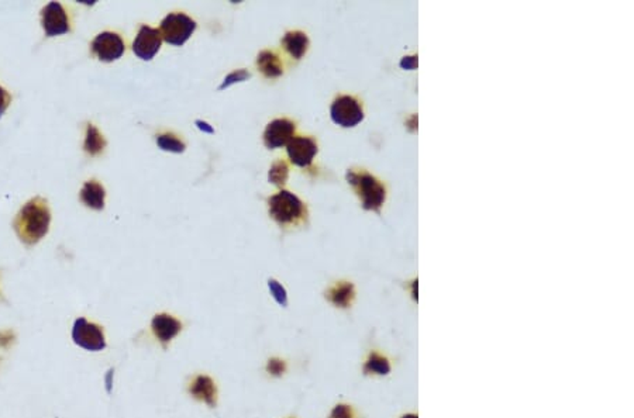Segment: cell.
<instances>
[{"mask_svg":"<svg viewBox=\"0 0 634 418\" xmlns=\"http://www.w3.org/2000/svg\"><path fill=\"white\" fill-rule=\"evenodd\" d=\"M196 30V21L184 13H169L161 21V37L168 44L184 46Z\"/></svg>","mask_w":634,"mask_h":418,"instance_id":"277c9868","label":"cell"},{"mask_svg":"<svg viewBox=\"0 0 634 418\" xmlns=\"http://www.w3.org/2000/svg\"><path fill=\"white\" fill-rule=\"evenodd\" d=\"M196 125H197V127H199V130H202V131H204V133H209V134H213V133H215V130L211 129L210 125H209L206 121L197 120V121H196Z\"/></svg>","mask_w":634,"mask_h":418,"instance_id":"83f0119b","label":"cell"},{"mask_svg":"<svg viewBox=\"0 0 634 418\" xmlns=\"http://www.w3.org/2000/svg\"><path fill=\"white\" fill-rule=\"evenodd\" d=\"M72 340L76 345L87 351H102L106 348L103 331L96 324L78 318L72 328Z\"/></svg>","mask_w":634,"mask_h":418,"instance_id":"8992f818","label":"cell"},{"mask_svg":"<svg viewBox=\"0 0 634 418\" xmlns=\"http://www.w3.org/2000/svg\"><path fill=\"white\" fill-rule=\"evenodd\" d=\"M268 286H270V290H271V293L274 296V299L281 305V306H286L288 305V296H286V290L282 287V284H279L276 280L274 279H270L268 282Z\"/></svg>","mask_w":634,"mask_h":418,"instance_id":"603a6c76","label":"cell"},{"mask_svg":"<svg viewBox=\"0 0 634 418\" xmlns=\"http://www.w3.org/2000/svg\"><path fill=\"white\" fill-rule=\"evenodd\" d=\"M328 418H358V415L351 406L338 404L333 408Z\"/></svg>","mask_w":634,"mask_h":418,"instance_id":"cb8c5ba5","label":"cell"},{"mask_svg":"<svg viewBox=\"0 0 634 418\" xmlns=\"http://www.w3.org/2000/svg\"><path fill=\"white\" fill-rule=\"evenodd\" d=\"M112 376H113V370H109L107 378H106V383H107V390L109 392L112 390Z\"/></svg>","mask_w":634,"mask_h":418,"instance_id":"f1b7e54d","label":"cell"},{"mask_svg":"<svg viewBox=\"0 0 634 418\" xmlns=\"http://www.w3.org/2000/svg\"><path fill=\"white\" fill-rule=\"evenodd\" d=\"M189 393L200 401H204L207 406L215 407L218 399V389L215 382L209 376H196L189 386Z\"/></svg>","mask_w":634,"mask_h":418,"instance_id":"4fadbf2b","label":"cell"},{"mask_svg":"<svg viewBox=\"0 0 634 418\" xmlns=\"http://www.w3.org/2000/svg\"><path fill=\"white\" fill-rule=\"evenodd\" d=\"M270 216L279 226L298 224L306 219L308 210L305 203L290 192L281 190L268 199Z\"/></svg>","mask_w":634,"mask_h":418,"instance_id":"7a4b0ae2","label":"cell"},{"mask_svg":"<svg viewBox=\"0 0 634 418\" xmlns=\"http://www.w3.org/2000/svg\"><path fill=\"white\" fill-rule=\"evenodd\" d=\"M347 181L355 189L365 210H372V212L380 210V207L384 206L385 199H387V190H385L384 185L380 183L375 176L369 175L365 171H361V172L349 171Z\"/></svg>","mask_w":634,"mask_h":418,"instance_id":"3957f363","label":"cell"},{"mask_svg":"<svg viewBox=\"0 0 634 418\" xmlns=\"http://www.w3.org/2000/svg\"><path fill=\"white\" fill-rule=\"evenodd\" d=\"M248 78H251V73H249L248 71H245V69H238V71H234V72H231V73H229V75L226 76L224 82L222 83V85H220V88H219V89H220V91H223V89H226V88H229V87L234 85V83H237V82H243V80H247Z\"/></svg>","mask_w":634,"mask_h":418,"instance_id":"7402d4cb","label":"cell"},{"mask_svg":"<svg viewBox=\"0 0 634 418\" xmlns=\"http://www.w3.org/2000/svg\"><path fill=\"white\" fill-rule=\"evenodd\" d=\"M10 102H12L10 95L3 88H0V117L5 114V111L9 107Z\"/></svg>","mask_w":634,"mask_h":418,"instance_id":"484cf974","label":"cell"},{"mask_svg":"<svg viewBox=\"0 0 634 418\" xmlns=\"http://www.w3.org/2000/svg\"><path fill=\"white\" fill-rule=\"evenodd\" d=\"M267 370H268V373H271L274 376H282L286 370V365L282 359L274 358V359H270V362L267 365Z\"/></svg>","mask_w":634,"mask_h":418,"instance_id":"d4e9b609","label":"cell"},{"mask_svg":"<svg viewBox=\"0 0 634 418\" xmlns=\"http://www.w3.org/2000/svg\"><path fill=\"white\" fill-rule=\"evenodd\" d=\"M105 147H106V141H105L103 136L99 133V130L95 127V125L89 124L87 129V138H85V144H83L85 151L91 155H98L99 152L103 151Z\"/></svg>","mask_w":634,"mask_h":418,"instance_id":"d6986e66","label":"cell"},{"mask_svg":"<svg viewBox=\"0 0 634 418\" xmlns=\"http://www.w3.org/2000/svg\"><path fill=\"white\" fill-rule=\"evenodd\" d=\"M294 122L288 118H276L271 121L264 131V144L270 149L288 145L294 134Z\"/></svg>","mask_w":634,"mask_h":418,"instance_id":"8fae6325","label":"cell"},{"mask_svg":"<svg viewBox=\"0 0 634 418\" xmlns=\"http://www.w3.org/2000/svg\"><path fill=\"white\" fill-rule=\"evenodd\" d=\"M41 16H42V21H41L42 28H44V31L49 37H55V35L69 33V30H71L69 19L61 3H57V2L49 3L44 9H42Z\"/></svg>","mask_w":634,"mask_h":418,"instance_id":"9c48e42d","label":"cell"},{"mask_svg":"<svg viewBox=\"0 0 634 418\" xmlns=\"http://www.w3.org/2000/svg\"><path fill=\"white\" fill-rule=\"evenodd\" d=\"M105 188L96 181L87 182L80 190V200L94 210H102L105 207Z\"/></svg>","mask_w":634,"mask_h":418,"instance_id":"2e32d148","label":"cell"},{"mask_svg":"<svg viewBox=\"0 0 634 418\" xmlns=\"http://www.w3.org/2000/svg\"><path fill=\"white\" fill-rule=\"evenodd\" d=\"M124 41L116 33H100L92 41L94 54L103 62H113L124 54Z\"/></svg>","mask_w":634,"mask_h":418,"instance_id":"52a82bcc","label":"cell"},{"mask_svg":"<svg viewBox=\"0 0 634 418\" xmlns=\"http://www.w3.org/2000/svg\"><path fill=\"white\" fill-rule=\"evenodd\" d=\"M257 66L267 78H278L283 73V66L279 57L268 50L258 54Z\"/></svg>","mask_w":634,"mask_h":418,"instance_id":"e0dca14e","label":"cell"},{"mask_svg":"<svg viewBox=\"0 0 634 418\" xmlns=\"http://www.w3.org/2000/svg\"><path fill=\"white\" fill-rule=\"evenodd\" d=\"M50 223L51 213L47 200L42 197H34L21 207L13 226L16 234L24 244L34 245L46 237Z\"/></svg>","mask_w":634,"mask_h":418,"instance_id":"6da1fadb","label":"cell"},{"mask_svg":"<svg viewBox=\"0 0 634 418\" xmlns=\"http://www.w3.org/2000/svg\"><path fill=\"white\" fill-rule=\"evenodd\" d=\"M402 418H417V415H416V414H406V415H403Z\"/></svg>","mask_w":634,"mask_h":418,"instance_id":"f546056e","label":"cell"},{"mask_svg":"<svg viewBox=\"0 0 634 418\" xmlns=\"http://www.w3.org/2000/svg\"><path fill=\"white\" fill-rule=\"evenodd\" d=\"M162 37L158 28L141 26L133 43V53L143 61H151L159 51Z\"/></svg>","mask_w":634,"mask_h":418,"instance_id":"ba28073f","label":"cell"},{"mask_svg":"<svg viewBox=\"0 0 634 418\" xmlns=\"http://www.w3.org/2000/svg\"><path fill=\"white\" fill-rule=\"evenodd\" d=\"M151 328L155 334V337L159 340V343L166 347L168 343H171L178 334L182 329L181 321L174 318L173 316L168 314H158L152 318Z\"/></svg>","mask_w":634,"mask_h":418,"instance_id":"7c38bea8","label":"cell"},{"mask_svg":"<svg viewBox=\"0 0 634 418\" xmlns=\"http://www.w3.org/2000/svg\"><path fill=\"white\" fill-rule=\"evenodd\" d=\"M157 144L162 151H169V152H175L181 154L185 151L186 145L177 138L174 134H161L157 137Z\"/></svg>","mask_w":634,"mask_h":418,"instance_id":"ffe728a7","label":"cell"},{"mask_svg":"<svg viewBox=\"0 0 634 418\" xmlns=\"http://www.w3.org/2000/svg\"><path fill=\"white\" fill-rule=\"evenodd\" d=\"M416 57H405L400 62V66L405 68V69H414L416 68Z\"/></svg>","mask_w":634,"mask_h":418,"instance_id":"4316f807","label":"cell"},{"mask_svg":"<svg viewBox=\"0 0 634 418\" xmlns=\"http://www.w3.org/2000/svg\"><path fill=\"white\" fill-rule=\"evenodd\" d=\"M326 298L334 306L342 307V309H347V307L351 306V303H353V300L355 298V290H354L353 283L340 282V283H337L334 287H331L327 291Z\"/></svg>","mask_w":634,"mask_h":418,"instance_id":"9a60e30c","label":"cell"},{"mask_svg":"<svg viewBox=\"0 0 634 418\" xmlns=\"http://www.w3.org/2000/svg\"><path fill=\"white\" fill-rule=\"evenodd\" d=\"M288 175H289L288 165H286L285 161L281 159V161H276L271 166L270 174H268V179L275 186H283L286 183V181H288Z\"/></svg>","mask_w":634,"mask_h":418,"instance_id":"44dd1931","label":"cell"},{"mask_svg":"<svg viewBox=\"0 0 634 418\" xmlns=\"http://www.w3.org/2000/svg\"><path fill=\"white\" fill-rule=\"evenodd\" d=\"M331 120L342 125V127L350 129L355 127L357 124H360L364 120V110L361 103L353 98V96H338L330 109Z\"/></svg>","mask_w":634,"mask_h":418,"instance_id":"5b68a950","label":"cell"},{"mask_svg":"<svg viewBox=\"0 0 634 418\" xmlns=\"http://www.w3.org/2000/svg\"><path fill=\"white\" fill-rule=\"evenodd\" d=\"M286 151L292 163L308 168L317 154V143L312 137H293L288 143Z\"/></svg>","mask_w":634,"mask_h":418,"instance_id":"30bf717a","label":"cell"},{"mask_svg":"<svg viewBox=\"0 0 634 418\" xmlns=\"http://www.w3.org/2000/svg\"><path fill=\"white\" fill-rule=\"evenodd\" d=\"M391 372V365L389 361L379 355L376 352H372L368 358V361L364 365V373L365 374H379V376H385Z\"/></svg>","mask_w":634,"mask_h":418,"instance_id":"ac0fdd59","label":"cell"},{"mask_svg":"<svg viewBox=\"0 0 634 418\" xmlns=\"http://www.w3.org/2000/svg\"><path fill=\"white\" fill-rule=\"evenodd\" d=\"M282 46L292 58L301 60L309 48V38L302 31H289L282 38Z\"/></svg>","mask_w":634,"mask_h":418,"instance_id":"5bb4252c","label":"cell"}]
</instances>
